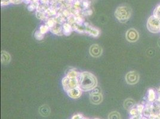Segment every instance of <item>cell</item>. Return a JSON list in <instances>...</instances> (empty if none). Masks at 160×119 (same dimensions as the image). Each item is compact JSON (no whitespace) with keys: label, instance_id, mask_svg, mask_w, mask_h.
Returning a JSON list of instances; mask_svg holds the SVG:
<instances>
[{"label":"cell","instance_id":"38","mask_svg":"<svg viewBox=\"0 0 160 119\" xmlns=\"http://www.w3.org/2000/svg\"><path fill=\"white\" fill-rule=\"evenodd\" d=\"M66 3H70V4H72V3H74L75 0H66Z\"/></svg>","mask_w":160,"mask_h":119},{"label":"cell","instance_id":"20","mask_svg":"<svg viewBox=\"0 0 160 119\" xmlns=\"http://www.w3.org/2000/svg\"><path fill=\"white\" fill-rule=\"evenodd\" d=\"M45 24H46L50 29L51 28V27L55 26L57 24V23L55 19V18H49L46 20V23Z\"/></svg>","mask_w":160,"mask_h":119},{"label":"cell","instance_id":"7","mask_svg":"<svg viewBox=\"0 0 160 119\" xmlns=\"http://www.w3.org/2000/svg\"><path fill=\"white\" fill-rule=\"evenodd\" d=\"M102 52H103V50L102 47L98 44H93L90 47L89 53L91 56L93 57H99L102 54Z\"/></svg>","mask_w":160,"mask_h":119},{"label":"cell","instance_id":"6","mask_svg":"<svg viewBox=\"0 0 160 119\" xmlns=\"http://www.w3.org/2000/svg\"><path fill=\"white\" fill-rule=\"evenodd\" d=\"M126 39L130 42H136L139 40V34L137 30L131 28L127 31L126 35Z\"/></svg>","mask_w":160,"mask_h":119},{"label":"cell","instance_id":"2","mask_svg":"<svg viewBox=\"0 0 160 119\" xmlns=\"http://www.w3.org/2000/svg\"><path fill=\"white\" fill-rule=\"evenodd\" d=\"M131 15V10L128 7L121 6L117 7L115 11V16L121 23H126Z\"/></svg>","mask_w":160,"mask_h":119},{"label":"cell","instance_id":"22","mask_svg":"<svg viewBox=\"0 0 160 119\" xmlns=\"http://www.w3.org/2000/svg\"><path fill=\"white\" fill-rule=\"evenodd\" d=\"M108 119H121V115L117 111H113L109 114Z\"/></svg>","mask_w":160,"mask_h":119},{"label":"cell","instance_id":"12","mask_svg":"<svg viewBox=\"0 0 160 119\" xmlns=\"http://www.w3.org/2000/svg\"><path fill=\"white\" fill-rule=\"evenodd\" d=\"M50 32H51L52 33L55 35L62 36L63 35V27L62 25H59V24H56L55 26L51 27L50 29Z\"/></svg>","mask_w":160,"mask_h":119},{"label":"cell","instance_id":"27","mask_svg":"<svg viewBox=\"0 0 160 119\" xmlns=\"http://www.w3.org/2000/svg\"><path fill=\"white\" fill-rule=\"evenodd\" d=\"M61 14L62 15H63V16L64 17V18H68L69 16L71 15V13L70 12V11H69V10L68 9H64L61 12Z\"/></svg>","mask_w":160,"mask_h":119},{"label":"cell","instance_id":"9","mask_svg":"<svg viewBox=\"0 0 160 119\" xmlns=\"http://www.w3.org/2000/svg\"><path fill=\"white\" fill-rule=\"evenodd\" d=\"M66 93L68 95L70 98H73V99H77L81 96L83 91L81 90L79 87H77L68 91Z\"/></svg>","mask_w":160,"mask_h":119},{"label":"cell","instance_id":"25","mask_svg":"<svg viewBox=\"0 0 160 119\" xmlns=\"http://www.w3.org/2000/svg\"><path fill=\"white\" fill-rule=\"evenodd\" d=\"M34 37L35 38V39H37V40L41 41V40H43V39H44V35H43V34L41 33L40 32L39 30H37V31H36L35 32Z\"/></svg>","mask_w":160,"mask_h":119},{"label":"cell","instance_id":"23","mask_svg":"<svg viewBox=\"0 0 160 119\" xmlns=\"http://www.w3.org/2000/svg\"><path fill=\"white\" fill-rule=\"evenodd\" d=\"M84 19L83 18L81 15H78L75 16V24L79 26H83L84 23Z\"/></svg>","mask_w":160,"mask_h":119},{"label":"cell","instance_id":"36","mask_svg":"<svg viewBox=\"0 0 160 119\" xmlns=\"http://www.w3.org/2000/svg\"><path fill=\"white\" fill-rule=\"evenodd\" d=\"M22 1H23V2L27 4H29L31 3H32V0H22Z\"/></svg>","mask_w":160,"mask_h":119},{"label":"cell","instance_id":"21","mask_svg":"<svg viewBox=\"0 0 160 119\" xmlns=\"http://www.w3.org/2000/svg\"><path fill=\"white\" fill-rule=\"evenodd\" d=\"M39 31L43 35L47 33L48 32L50 31V28L46 24H44V25H41L39 27Z\"/></svg>","mask_w":160,"mask_h":119},{"label":"cell","instance_id":"37","mask_svg":"<svg viewBox=\"0 0 160 119\" xmlns=\"http://www.w3.org/2000/svg\"><path fill=\"white\" fill-rule=\"evenodd\" d=\"M131 119H140V115H135L132 117Z\"/></svg>","mask_w":160,"mask_h":119},{"label":"cell","instance_id":"15","mask_svg":"<svg viewBox=\"0 0 160 119\" xmlns=\"http://www.w3.org/2000/svg\"><path fill=\"white\" fill-rule=\"evenodd\" d=\"M54 18H55V19L56 22V23L57 24H59V25H62L64 23L66 22L65 18H64L61 13H58L54 17Z\"/></svg>","mask_w":160,"mask_h":119},{"label":"cell","instance_id":"5","mask_svg":"<svg viewBox=\"0 0 160 119\" xmlns=\"http://www.w3.org/2000/svg\"><path fill=\"white\" fill-rule=\"evenodd\" d=\"M125 78H126V82L128 84L133 85V84H135L138 83L139 79H140V76H139L138 72L133 70V71L128 72L126 74Z\"/></svg>","mask_w":160,"mask_h":119},{"label":"cell","instance_id":"43","mask_svg":"<svg viewBox=\"0 0 160 119\" xmlns=\"http://www.w3.org/2000/svg\"><path fill=\"white\" fill-rule=\"evenodd\" d=\"M95 119H98V118H95Z\"/></svg>","mask_w":160,"mask_h":119},{"label":"cell","instance_id":"8","mask_svg":"<svg viewBox=\"0 0 160 119\" xmlns=\"http://www.w3.org/2000/svg\"><path fill=\"white\" fill-rule=\"evenodd\" d=\"M90 100L92 104H99L103 100L102 92L100 93H90Z\"/></svg>","mask_w":160,"mask_h":119},{"label":"cell","instance_id":"19","mask_svg":"<svg viewBox=\"0 0 160 119\" xmlns=\"http://www.w3.org/2000/svg\"><path fill=\"white\" fill-rule=\"evenodd\" d=\"M36 16L38 19L43 20V21H46L48 19V17L47 16L46 14L44 12H40V11H36Z\"/></svg>","mask_w":160,"mask_h":119},{"label":"cell","instance_id":"17","mask_svg":"<svg viewBox=\"0 0 160 119\" xmlns=\"http://www.w3.org/2000/svg\"><path fill=\"white\" fill-rule=\"evenodd\" d=\"M80 72H78L75 69L69 70L66 74V76L70 78H78Z\"/></svg>","mask_w":160,"mask_h":119},{"label":"cell","instance_id":"4","mask_svg":"<svg viewBox=\"0 0 160 119\" xmlns=\"http://www.w3.org/2000/svg\"><path fill=\"white\" fill-rule=\"evenodd\" d=\"M62 84L63 89L66 92H67L71 89L78 87V78H70L66 76L62 79Z\"/></svg>","mask_w":160,"mask_h":119},{"label":"cell","instance_id":"29","mask_svg":"<svg viewBox=\"0 0 160 119\" xmlns=\"http://www.w3.org/2000/svg\"><path fill=\"white\" fill-rule=\"evenodd\" d=\"M28 10L29 11H34L35 10H36V6L34 3H31L28 6Z\"/></svg>","mask_w":160,"mask_h":119},{"label":"cell","instance_id":"28","mask_svg":"<svg viewBox=\"0 0 160 119\" xmlns=\"http://www.w3.org/2000/svg\"><path fill=\"white\" fill-rule=\"evenodd\" d=\"M92 14H93V11L91 9H87V10H83L82 12V15H84V16H87V15H91Z\"/></svg>","mask_w":160,"mask_h":119},{"label":"cell","instance_id":"34","mask_svg":"<svg viewBox=\"0 0 160 119\" xmlns=\"http://www.w3.org/2000/svg\"><path fill=\"white\" fill-rule=\"evenodd\" d=\"M83 115L81 114H76L72 117V119H82Z\"/></svg>","mask_w":160,"mask_h":119},{"label":"cell","instance_id":"16","mask_svg":"<svg viewBox=\"0 0 160 119\" xmlns=\"http://www.w3.org/2000/svg\"><path fill=\"white\" fill-rule=\"evenodd\" d=\"M135 104V101H134L133 99L128 98V99H126V101H124V107L126 110H130L133 107Z\"/></svg>","mask_w":160,"mask_h":119},{"label":"cell","instance_id":"14","mask_svg":"<svg viewBox=\"0 0 160 119\" xmlns=\"http://www.w3.org/2000/svg\"><path fill=\"white\" fill-rule=\"evenodd\" d=\"M39 113L43 117H47L50 114V109L49 107L47 106H43L41 107V108L39 110Z\"/></svg>","mask_w":160,"mask_h":119},{"label":"cell","instance_id":"42","mask_svg":"<svg viewBox=\"0 0 160 119\" xmlns=\"http://www.w3.org/2000/svg\"><path fill=\"white\" fill-rule=\"evenodd\" d=\"M88 1H91V0H88ZM92 1H93V0H92Z\"/></svg>","mask_w":160,"mask_h":119},{"label":"cell","instance_id":"32","mask_svg":"<svg viewBox=\"0 0 160 119\" xmlns=\"http://www.w3.org/2000/svg\"><path fill=\"white\" fill-rule=\"evenodd\" d=\"M137 113V109H135V108H132L130 110V114L133 116H135V115H136V114Z\"/></svg>","mask_w":160,"mask_h":119},{"label":"cell","instance_id":"31","mask_svg":"<svg viewBox=\"0 0 160 119\" xmlns=\"http://www.w3.org/2000/svg\"><path fill=\"white\" fill-rule=\"evenodd\" d=\"M10 0H1V6H8V4H10Z\"/></svg>","mask_w":160,"mask_h":119},{"label":"cell","instance_id":"18","mask_svg":"<svg viewBox=\"0 0 160 119\" xmlns=\"http://www.w3.org/2000/svg\"><path fill=\"white\" fill-rule=\"evenodd\" d=\"M148 93V98L149 101L151 102L154 101L156 97L155 92L154 89H149Z\"/></svg>","mask_w":160,"mask_h":119},{"label":"cell","instance_id":"39","mask_svg":"<svg viewBox=\"0 0 160 119\" xmlns=\"http://www.w3.org/2000/svg\"><path fill=\"white\" fill-rule=\"evenodd\" d=\"M158 92H159V93H160V88H159V90H158Z\"/></svg>","mask_w":160,"mask_h":119},{"label":"cell","instance_id":"24","mask_svg":"<svg viewBox=\"0 0 160 119\" xmlns=\"http://www.w3.org/2000/svg\"><path fill=\"white\" fill-rule=\"evenodd\" d=\"M82 6L83 7V10L89 9L90 5H91V1H88V0H82Z\"/></svg>","mask_w":160,"mask_h":119},{"label":"cell","instance_id":"30","mask_svg":"<svg viewBox=\"0 0 160 119\" xmlns=\"http://www.w3.org/2000/svg\"><path fill=\"white\" fill-rule=\"evenodd\" d=\"M154 15L156 18H160V6H158L154 11Z\"/></svg>","mask_w":160,"mask_h":119},{"label":"cell","instance_id":"35","mask_svg":"<svg viewBox=\"0 0 160 119\" xmlns=\"http://www.w3.org/2000/svg\"><path fill=\"white\" fill-rule=\"evenodd\" d=\"M137 111L139 112V113H141L143 110V106H142V105H139V106H137Z\"/></svg>","mask_w":160,"mask_h":119},{"label":"cell","instance_id":"13","mask_svg":"<svg viewBox=\"0 0 160 119\" xmlns=\"http://www.w3.org/2000/svg\"><path fill=\"white\" fill-rule=\"evenodd\" d=\"M62 27H63V35L65 36H69L71 34V33L73 30L72 26L66 22L62 25Z\"/></svg>","mask_w":160,"mask_h":119},{"label":"cell","instance_id":"1","mask_svg":"<svg viewBox=\"0 0 160 119\" xmlns=\"http://www.w3.org/2000/svg\"><path fill=\"white\" fill-rule=\"evenodd\" d=\"M78 87L83 92L91 91L97 87V79L89 72H80L78 77Z\"/></svg>","mask_w":160,"mask_h":119},{"label":"cell","instance_id":"40","mask_svg":"<svg viewBox=\"0 0 160 119\" xmlns=\"http://www.w3.org/2000/svg\"><path fill=\"white\" fill-rule=\"evenodd\" d=\"M82 119H88V118H83H83Z\"/></svg>","mask_w":160,"mask_h":119},{"label":"cell","instance_id":"10","mask_svg":"<svg viewBox=\"0 0 160 119\" xmlns=\"http://www.w3.org/2000/svg\"><path fill=\"white\" fill-rule=\"evenodd\" d=\"M85 33L88 34L93 37H97L100 35V31L98 29L89 25L85 27Z\"/></svg>","mask_w":160,"mask_h":119},{"label":"cell","instance_id":"3","mask_svg":"<svg viewBox=\"0 0 160 119\" xmlns=\"http://www.w3.org/2000/svg\"><path fill=\"white\" fill-rule=\"evenodd\" d=\"M147 28L149 32L156 33L160 32V18L153 16L150 17L147 22Z\"/></svg>","mask_w":160,"mask_h":119},{"label":"cell","instance_id":"26","mask_svg":"<svg viewBox=\"0 0 160 119\" xmlns=\"http://www.w3.org/2000/svg\"><path fill=\"white\" fill-rule=\"evenodd\" d=\"M67 22L69 24H71V25L75 24V16L71 14L70 16L68 18H67Z\"/></svg>","mask_w":160,"mask_h":119},{"label":"cell","instance_id":"33","mask_svg":"<svg viewBox=\"0 0 160 119\" xmlns=\"http://www.w3.org/2000/svg\"><path fill=\"white\" fill-rule=\"evenodd\" d=\"M22 0H10V2L11 3H13V4H19V3H21L22 2Z\"/></svg>","mask_w":160,"mask_h":119},{"label":"cell","instance_id":"41","mask_svg":"<svg viewBox=\"0 0 160 119\" xmlns=\"http://www.w3.org/2000/svg\"><path fill=\"white\" fill-rule=\"evenodd\" d=\"M142 119H147V118H145V117H144V118H143Z\"/></svg>","mask_w":160,"mask_h":119},{"label":"cell","instance_id":"11","mask_svg":"<svg viewBox=\"0 0 160 119\" xmlns=\"http://www.w3.org/2000/svg\"><path fill=\"white\" fill-rule=\"evenodd\" d=\"M11 56L9 53L6 51H2L1 53V61L4 65L8 64L11 61Z\"/></svg>","mask_w":160,"mask_h":119}]
</instances>
